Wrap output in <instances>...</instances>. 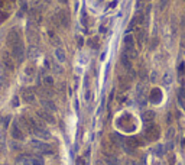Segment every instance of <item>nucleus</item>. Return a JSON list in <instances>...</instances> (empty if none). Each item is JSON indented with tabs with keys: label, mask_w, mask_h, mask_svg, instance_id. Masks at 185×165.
<instances>
[{
	"label": "nucleus",
	"mask_w": 185,
	"mask_h": 165,
	"mask_svg": "<svg viewBox=\"0 0 185 165\" xmlns=\"http://www.w3.org/2000/svg\"><path fill=\"white\" fill-rule=\"evenodd\" d=\"M16 165H44V159L36 155H22L16 159Z\"/></svg>",
	"instance_id": "1"
},
{
	"label": "nucleus",
	"mask_w": 185,
	"mask_h": 165,
	"mask_svg": "<svg viewBox=\"0 0 185 165\" xmlns=\"http://www.w3.org/2000/svg\"><path fill=\"white\" fill-rule=\"evenodd\" d=\"M54 22L58 26H61V28H68L69 26V15H68V12L64 10V9L58 10L56 15L54 16Z\"/></svg>",
	"instance_id": "2"
},
{
	"label": "nucleus",
	"mask_w": 185,
	"mask_h": 165,
	"mask_svg": "<svg viewBox=\"0 0 185 165\" xmlns=\"http://www.w3.org/2000/svg\"><path fill=\"white\" fill-rule=\"evenodd\" d=\"M123 52H126L132 60L136 57V47H135V38L132 35H126L124 36V50Z\"/></svg>",
	"instance_id": "3"
},
{
	"label": "nucleus",
	"mask_w": 185,
	"mask_h": 165,
	"mask_svg": "<svg viewBox=\"0 0 185 165\" xmlns=\"http://www.w3.org/2000/svg\"><path fill=\"white\" fill-rule=\"evenodd\" d=\"M9 50H10V54L13 55L15 61H17V62H22V61H23V58H25V48H23L22 41L15 44L13 47H10Z\"/></svg>",
	"instance_id": "4"
},
{
	"label": "nucleus",
	"mask_w": 185,
	"mask_h": 165,
	"mask_svg": "<svg viewBox=\"0 0 185 165\" xmlns=\"http://www.w3.org/2000/svg\"><path fill=\"white\" fill-rule=\"evenodd\" d=\"M145 138H146V141H149V142L156 141V139L159 138V128L155 126V125H149V126L145 129Z\"/></svg>",
	"instance_id": "5"
},
{
	"label": "nucleus",
	"mask_w": 185,
	"mask_h": 165,
	"mask_svg": "<svg viewBox=\"0 0 185 165\" xmlns=\"http://www.w3.org/2000/svg\"><path fill=\"white\" fill-rule=\"evenodd\" d=\"M31 145H32V148L35 151H38L41 154H51L52 152V148H51L49 145L45 143V142H41V141H32Z\"/></svg>",
	"instance_id": "6"
},
{
	"label": "nucleus",
	"mask_w": 185,
	"mask_h": 165,
	"mask_svg": "<svg viewBox=\"0 0 185 165\" xmlns=\"http://www.w3.org/2000/svg\"><path fill=\"white\" fill-rule=\"evenodd\" d=\"M3 65L6 67V70L13 71L15 70V58L10 52H4L3 54Z\"/></svg>",
	"instance_id": "7"
},
{
	"label": "nucleus",
	"mask_w": 185,
	"mask_h": 165,
	"mask_svg": "<svg viewBox=\"0 0 185 165\" xmlns=\"http://www.w3.org/2000/svg\"><path fill=\"white\" fill-rule=\"evenodd\" d=\"M38 94L41 99H51L52 97V87H46L44 84H39L38 88H36Z\"/></svg>",
	"instance_id": "8"
},
{
	"label": "nucleus",
	"mask_w": 185,
	"mask_h": 165,
	"mask_svg": "<svg viewBox=\"0 0 185 165\" xmlns=\"http://www.w3.org/2000/svg\"><path fill=\"white\" fill-rule=\"evenodd\" d=\"M20 41H22V39H20V35H19V32H17L16 29H12V31L9 32V35H7V39H6L9 48L13 47V45L17 44V42H20Z\"/></svg>",
	"instance_id": "9"
},
{
	"label": "nucleus",
	"mask_w": 185,
	"mask_h": 165,
	"mask_svg": "<svg viewBox=\"0 0 185 165\" xmlns=\"http://www.w3.org/2000/svg\"><path fill=\"white\" fill-rule=\"evenodd\" d=\"M12 138L17 139V141H22L25 138V135L22 132V128L17 122H13V125H12Z\"/></svg>",
	"instance_id": "10"
},
{
	"label": "nucleus",
	"mask_w": 185,
	"mask_h": 165,
	"mask_svg": "<svg viewBox=\"0 0 185 165\" xmlns=\"http://www.w3.org/2000/svg\"><path fill=\"white\" fill-rule=\"evenodd\" d=\"M38 115H39V117H41L44 122H46V123H55V117L52 116V112H49V110L41 109V110H38Z\"/></svg>",
	"instance_id": "11"
},
{
	"label": "nucleus",
	"mask_w": 185,
	"mask_h": 165,
	"mask_svg": "<svg viewBox=\"0 0 185 165\" xmlns=\"http://www.w3.org/2000/svg\"><path fill=\"white\" fill-rule=\"evenodd\" d=\"M120 61H121V65L124 67L127 71H132V58H130L126 52H121V55H120Z\"/></svg>",
	"instance_id": "12"
},
{
	"label": "nucleus",
	"mask_w": 185,
	"mask_h": 165,
	"mask_svg": "<svg viewBox=\"0 0 185 165\" xmlns=\"http://www.w3.org/2000/svg\"><path fill=\"white\" fill-rule=\"evenodd\" d=\"M41 106H42L45 110H49V112H54V110H55V104H54V101L49 99H41Z\"/></svg>",
	"instance_id": "13"
},
{
	"label": "nucleus",
	"mask_w": 185,
	"mask_h": 165,
	"mask_svg": "<svg viewBox=\"0 0 185 165\" xmlns=\"http://www.w3.org/2000/svg\"><path fill=\"white\" fill-rule=\"evenodd\" d=\"M161 90L159 88H153L152 90V93H151V101L152 103H159L161 101Z\"/></svg>",
	"instance_id": "14"
},
{
	"label": "nucleus",
	"mask_w": 185,
	"mask_h": 165,
	"mask_svg": "<svg viewBox=\"0 0 185 165\" xmlns=\"http://www.w3.org/2000/svg\"><path fill=\"white\" fill-rule=\"evenodd\" d=\"M143 87L142 85H137V90H136V100L139 101V104H145V100H143Z\"/></svg>",
	"instance_id": "15"
},
{
	"label": "nucleus",
	"mask_w": 185,
	"mask_h": 165,
	"mask_svg": "<svg viewBox=\"0 0 185 165\" xmlns=\"http://www.w3.org/2000/svg\"><path fill=\"white\" fill-rule=\"evenodd\" d=\"M23 100L26 101V103H32L35 100V97H34V91L32 90H23Z\"/></svg>",
	"instance_id": "16"
},
{
	"label": "nucleus",
	"mask_w": 185,
	"mask_h": 165,
	"mask_svg": "<svg viewBox=\"0 0 185 165\" xmlns=\"http://www.w3.org/2000/svg\"><path fill=\"white\" fill-rule=\"evenodd\" d=\"M119 87H120V90H127L129 87H130V80L127 78V77H120V84H119Z\"/></svg>",
	"instance_id": "17"
},
{
	"label": "nucleus",
	"mask_w": 185,
	"mask_h": 165,
	"mask_svg": "<svg viewBox=\"0 0 185 165\" xmlns=\"http://www.w3.org/2000/svg\"><path fill=\"white\" fill-rule=\"evenodd\" d=\"M155 117H156L155 112H152V110H146V112L143 113V122H146V123H151Z\"/></svg>",
	"instance_id": "18"
},
{
	"label": "nucleus",
	"mask_w": 185,
	"mask_h": 165,
	"mask_svg": "<svg viewBox=\"0 0 185 165\" xmlns=\"http://www.w3.org/2000/svg\"><path fill=\"white\" fill-rule=\"evenodd\" d=\"M55 57H56L58 62H64V61H65V54H64V51L61 50V48H56V50H55Z\"/></svg>",
	"instance_id": "19"
},
{
	"label": "nucleus",
	"mask_w": 185,
	"mask_h": 165,
	"mask_svg": "<svg viewBox=\"0 0 185 165\" xmlns=\"http://www.w3.org/2000/svg\"><path fill=\"white\" fill-rule=\"evenodd\" d=\"M39 54V50H38V45H29V51H28V55L31 58H35L36 55Z\"/></svg>",
	"instance_id": "20"
},
{
	"label": "nucleus",
	"mask_w": 185,
	"mask_h": 165,
	"mask_svg": "<svg viewBox=\"0 0 185 165\" xmlns=\"http://www.w3.org/2000/svg\"><path fill=\"white\" fill-rule=\"evenodd\" d=\"M106 161H107V164L109 165H119V161L116 159L114 155H109V154H106Z\"/></svg>",
	"instance_id": "21"
},
{
	"label": "nucleus",
	"mask_w": 185,
	"mask_h": 165,
	"mask_svg": "<svg viewBox=\"0 0 185 165\" xmlns=\"http://www.w3.org/2000/svg\"><path fill=\"white\" fill-rule=\"evenodd\" d=\"M172 80H174V78H172V74H171V72H166V74L164 75V78H162V81H164L165 85H169V84L172 82Z\"/></svg>",
	"instance_id": "22"
},
{
	"label": "nucleus",
	"mask_w": 185,
	"mask_h": 165,
	"mask_svg": "<svg viewBox=\"0 0 185 165\" xmlns=\"http://www.w3.org/2000/svg\"><path fill=\"white\" fill-rule=\"evenodd\" d=\"M44 85H46V87H52L54 85V80H52V77H44V81H42Z\"/></svg>",
	"instance_id": "23"
},
{
	"label": "nucleus",
	"mask_w": 185,
	"mask_h": 165,
	"mask_svg": "<svg viewBox=\"0 0 185 165\" xmlns=\"http://www.w3.org/2000/svg\"><path fill=\"white\" fill-rule=\"evenodd\" d=\"M51 68H52V70H54L55 72H58V74H61V71H62V68L58 65V64H56L55 61H51Z\"/></svg>",
	"instance_id": "24"
},
{
	"label": "nucleus",
	"mask_w": 185,
	"mask_h": 165,
	"mask_svg": "<svg viewBox=\"0 0 185 165\" xmlns=\"http://www.w3.org/2000/svg\"><path fill=\"white\" fill-rule=\"evenodd\" d=\"M25 72H26V75H29V77H34V74H35V68H34V65L28 67V68L25 70Z\"/></svg>",
	"instance_id": "25"
},
{
	"label": "nucleus",
	"mask_w": 185,
	"mask_h": 165,
	"mask_svg": "<svg viewBox=\"0 0 185 165\" xmlns=\"http://www.w3.org/2000/svg\"><path fill=\"white\" fill-rule=\"evenodd\" d=\"M3 84H4V70H3V67L0 65V88H1Z\"/></svg>",
	"instance_id": "26"
},
{
	"label": "nucleus",
	"mask_w": 185,
	"mask_h": 165,
	"mask_svg": "<svg viewBox=\"0 0 185 165\" xmlns=\"http://www.w3.org/2000/svg\"><path fill=\"white\" fill-rule=\"evenodd\" d=\"M166 1H168V0H159V9H161V10L166 6Z\"/></svg>",
	"instance_id": "27"
},
{
	"label": "nucleus",
	"mask_w": 185,
	"mask_h": 165,
	"mask_svg": "<svg viewBox=\"0 0 185 165\" xmlns=\"http://www.w3.org/2000/svg\"><path fill=\"white\" fill-rule=\"evenodd\" d=\"M178 71H179V74H184V62H181L179 67H178Z\"/></svg>",
	"instance_id": "28"
},
{
	"label": "nucleus",
	"mask_w": 185,
	"mask_h": 165,
	"mask_svg": "<svg viewBox=\"0 0 185 165\" xmlns=\"http://www.w3.org/2000/svg\"><path fill=\"white\" fill-rule=\"evenodd\" d=\"M156 152H158V155H162V152H164V148H162L161 145H158V148H156Z\"/></svg>",
	"instance_id": "29"
},
{
	"label": "nucleus",
	"mask_w": 185,
	"mask_h": 165,
	"mask_svg": "<svg viewBox=\"0 0 185 165\" xmlns=\"http://www.w3.org/2000/svg\"><path fill=\"white\" fill-rule=\"evenodd\" d=\"M46 1H48V0H34L35 4H39V3L42 4V3H46Z\"/></svg>",
	"instance_id": "30"
},
{
	"label": "nucleus",
	"mask_w": 185,
	"mask_h": 165,
	"mask_svg": "<svg viewBox=\"0 0 185 165\" xmlns=\"http://www.w3.org/2000/svg\"><path fill=\"white\" fill-rule=\"evenodd\" d=\"M58 1H59V3H64V4H65V3H67L68 0H58Z\"/></svg>",
	"instance_id": "31"
}]
</instances>
